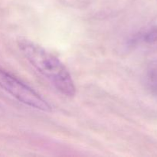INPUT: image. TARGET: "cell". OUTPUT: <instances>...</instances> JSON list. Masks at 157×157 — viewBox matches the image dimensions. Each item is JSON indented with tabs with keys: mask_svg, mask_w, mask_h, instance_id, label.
I'll return each instance as SVG.
<instances>
[{
	"mask_svg": "<svg viewBox=\"0 0 157 157\" xmlns=\"http://www.w3.org/2000/svg\"><path fill=\"white\" fill-rule=\"evenodd\" d=\"M18 47L28 61L44 75L63 95L75 96V84L65 66L58 58L38 44L25 38H20Z\"/></svg>",
	"mask_w": 157,
	"mask_h": 157,
	"instance_id": "1",
	"label": "cell"
},
{
	"mask_svg": "<svg viewBox=\"0 0 157 157\" xmlns=\"http://www.w3.org/2000/svg\"><path fill=\"white\" fill-rule=\"evenodd\" d=\"M0 87L19 101L35 109L50 112L51 106L39 94L21 81L0 69Z\"/></svg>",
	"mask_w": 157,
	"mask_h": 157,
	"instance_id": "2",
	"label": "cell"
},
{
	"mask_svg": "<svg viewBox=\"0 0 157 157\" xmlns=\"http://www.w3.org/2000/svg\"><path fill=\"white\" fill-rule=\"evenodd\" d=\"M145 84L147 89L157 96V60L150 63L146 71Z\"/></svg>",
	"mask_w": 157,
	"mask_h": 157,
	"instance_id": "3",
	"label": "cell"
},
{
	"mask_svg": "<svg viewBox=\"0 0 157 157\" xmlns=\"http://www.w3.org/2000/svg\"><path fill=\"white\" fill-rule=\"evenodd\" d=\"M157 41V28H150L148 30L139 34L133 40L131 43H147V44H153Z\"/></svg>",
	"mask_w": 157,
	"mask_h": 157,
	"instance_id": "4",
	"label": "cell"
}]
</instances>
